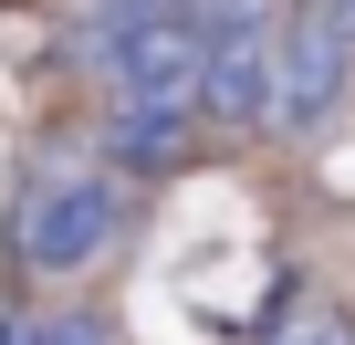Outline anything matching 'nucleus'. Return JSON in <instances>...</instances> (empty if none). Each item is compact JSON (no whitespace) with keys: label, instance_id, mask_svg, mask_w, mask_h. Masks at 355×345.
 Returning a JSON list of instances; mask_svg holds the SVG:
<instances>
[{"label":"nucleus","instance_id":"obj_1","mask_svg":"<svg viewBox=\"0 0 355 345\" xmlns=\"http://www.w3.org/2000/svg\"><path fill=\"white\" fill-rule=\"evenodd\" d=\"M115 230H125V189L105 178V167H73V178L32 189V210H21V262H32V272H84Z\"/></svg>","mask_w":355,"mask_h":345},{"label":"nucleus","instance_id":"obj_2","mask_svg":"<svg viewBox=\"0 0 355 345\" xmlns=\"http://www.w3.org/2000/svg\"><path fill=\"white\" fill-rule=\"evenodd\" d=\"M345 74H355V32L334 11H293L282 22V53H272V126L282 136H313L345 105Z\"/></svg>","mask_w":355,"mask_h":345},{"label":"nucleus","instance_id":"obj_3","mask_svg":"<svg viewBox=\"0 0 355 345\" xmlns=\"http://www.w3.org/2000/svg\"><path fill=\"white\" fill-rule=\"evenodd\" d=\"M94 53H105L115 94H199V63H209V42L189 32V11H105Z\"/></svg>","mask_w":355,"mask_h":345},{"label":"nucleus","instance_id":"obj_4","mask_svg":"<svg viewBox=\"0 0 355 345\" xmlns=\"http://www.w3.org/2000/svg\"><path fill=\"white\" fill-rule=\"evenodd\" d=\"M272 53H282V22H230L209 32V63H199V115L251 136L272 126Z\"/></svg>","mask_w":355,"mask_h":345},{"label":"nucleus","instance_id":"obj_5","mask_svg":"<svg viewBox=\"0 0 355 345\" xmlns=\"http://www.w3.org/2000/svg\"><path fill=\"white\" fill-rule=\"evenodd\" d=\"M209 136L199 94H115L105 115V157L125 167V178H157V167H189V146Z\"/></svg>","mask_w":355,"mask_h":345},{"label":"nucleus","instance_id":"obj_6","mask_svg":"<svg viewBox=\"0 0 355 345\" xmlns=\"http://www.w3.org/2000/svg\"><path fill=\"white\" fill-rule=\"evenodd\" d=\"M32 345H115V335H105L94 314H42V324H32Z\"/></svg>","mask_w":355,"mask_h":345},{"label":"nucleus","instance_id":"obj_7","mask_svg":"<svg viewBox=\"0 0 355 345\" xmlns=\"http://www.w3.org/2000/svg\"><path fill=\"white\" fill-rule=\"evenodd\" d=\"M282 345H355V324H345V314H303Z\"/></svg>","mask_w":355,"mask_h":345},{"label":"nucleus","instance_id":"obj_8","mask_svg":"<svg viewBox=\"0 0 355 345\" xmlns=\"http://www.w3.org/2000/svg\"><path fill=\"white\" fill-rule=\"evenodd\" d=\"M334 22H345V32H355V0H334Z\"/></svg>","mask_w":355,"mask_h":345}]
</instances>
